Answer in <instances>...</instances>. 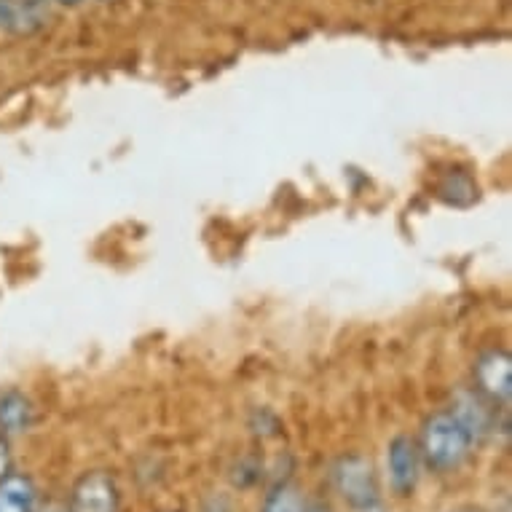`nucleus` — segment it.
<instances>
[{
	"label": "nucleus",
	"mask_w": 512,
	"mask_h": 512,
	"mask_svg": "<svg viewBox=\"0 0 512 512\" xmlns=\"http://www.w3.org/2000/svg\"><path fill=\"white\" fill-rule=\"evenodd\" d=\"M33 421L30 400L19 392H9L0 397V429L3 432H25Z\"/></svg>",
	"instance_id": "nucleus-7"
},
{
	"label": "nucleus",
	"mask_w": 512,
	"mask_h": 512,
	"mask_svg": "<svg viewBox=\"0 0 512 512\" xmlns=\"http://www.w3.org/2000/svg\"><path fill=\"white\" fill-rule=\"evenodd\" d=\"M303 512H330L325 504H309V507H303Z\"/></svg>",
	"instance_id": "nucleus-12"
},
{
	"label": "nucleus",
	"mask_w": 512,
	"mask_h": 512,
	"mask_svg": "<svg viewBox=\"0 0 512 512\" xmlns=\"http://www.w3.org/2000/svg\"><path fill=\"white\" fill-rule=\"evenodd\" d=\"M303 496L301 491L293 486V483H282L269 494L266 504H263V512H303Z\"/></svg>",
	"instance_id": "nucleus-8"
},
{
	"label": "nucleus",
	"mask_w": 512,
	"mask_h": 512,
	"mask_svg": "<svg viewBox=\"0 0 512 512\" xmlns=\"http://www.w3.org/2000/svg\"><path fill=\"white\" fill-rule=\"evenodd\" d=\"M0 512H35V486L25 475L0 478Z\"/></svg>",
	"instance_id": "nucleus-6"
},
{
	"label": "nucleus",
	"mask_w": 512,
	"mask_h": 512,
	"mask_svg": "<svg viewBox=\"0 0 512 512\" xmlns=\"http://www.w3.org/2000/svg\"><path fill=\"white\" fill-rule=\"evenodd\" d=\"M462 191L467 196H472V199H475V185L470 183V177L451 175V177H448V183L443 185V196L448 199V202H454V204H464L462 202Z\"/></svg>",
	"instance_id": "nucleus-9"
},
{
	"label": "nucleus",
	"mask_w": 512,
	"mask_h": 512,
	"mask_svg": "<svg viewBox=\"0 0 512 512\" xmlns=\"http://www.w3.org/2000/svg\"><path fill=\"white\" fill-rule=\"evenodd\" d=\"M14 22H17V9L9 0H0V27H11Z\"/></svg>",
	"instance_id": "nucleus-10"
},
{
	"label": "nucleus",
	"mask_w": 512,
	"mask_h": 512,
	"mask_svg": "<svg viewBox=\"0 0 512 512\" xmlns=\"http://www.w3.org/2000/svg\"><path fill=\"white\" fill-rule=\"evenodd\" d=\"M389 480L400 496H408L419 480V451L411 437H395L389 443Z\"/></svg>",
	"instance_id": "nucleus-5"
},
{
	"label": "nucleus",
	"mask_w": 512,
	"mask_h": 512,
	"mask_svg": "<svg viewBox=\"0 0 512 512\" xmlns=\"http://www.w3.org/2000/svg\"><path fill=\"white\" fill-rule=\"evenodd\" d=\"M70 512H118V486L108 472H86L73 486Z\"/></svg>",
	"instance_id": "nucleus-3"
},
{
	"label": "nucleus",
	"mask_w": 512,
	"mask_h": 512,
	"mask_svg": "<svg viewBox=\"0 0 512 512\" xmlns=\"http://www.w3.org/2000/svg\"><path fill=\"white\" fill-rule=\"evenodd\" d=\"M478 389L494 403H507L512 395V360L504 349H488L475 362Z\"/></svg>",
	"instance_id": "nucleus-4"
},
{
	"label": "nucleus",
	"mask_w": 512,
	"mask_h": 512,
	"mask_svg": "<svg viewBox=\"0 0 512 512\" xmlns=\"http://www.w3.org/2000/svg\"><path fill=\"white\" fill-rule=\"evenodd\" d=\"M57 3H62V6H76V3H81V0H57Z\"/></svg>",
	"instance_id": "nucleus-13"
},
{
	"label": "nucleus",
	"mask_w": 512,
	"mask_h": 512,
	"mask_svg": "<svg viewBox=\"0 0 512 512\" xmlns=\"http://www.w3.org/2000/svg\"><path fill=\"white\" fill-rule=\"evenodd\" d=\"M6 467H9V462H6V445L0 443V478H3V475H9Z\"/></svg>",
	"instance_id": "nucleus-11"
},
{
	"label": "nucleus",
	"mask_w": 512,
	"mask_h": 512,
	"mask_svg": "<svg viewBox=\"0 0 512 512\" xmlns=\"http://www.w3.org/2000/svg\"><path fill=\"white\" fill-rule=\"evenodd\" d=\"M338 494L354 512L376 507L378 502V480L373 464L365 456H341L333 467Z\"/></svg>",
	"instance_id": "nucleus-2"
},
{
	"label": "nucleus",
	"mask_w": 512,
	"mask_h": 512,
	"mask_svg": "<svg viewBox=\"0 0 512 512\" xmlns=\"http://www.w3.org/2000/svg\"><path fill=\"white\" fill-rule=\"evenodd\" d=\"M472 445V432L454 411L429 416L421 429V454L432 470H456L467 459Z\"/></svg>",
	"instance_id": "nucleus-1"
}]
</instances>
